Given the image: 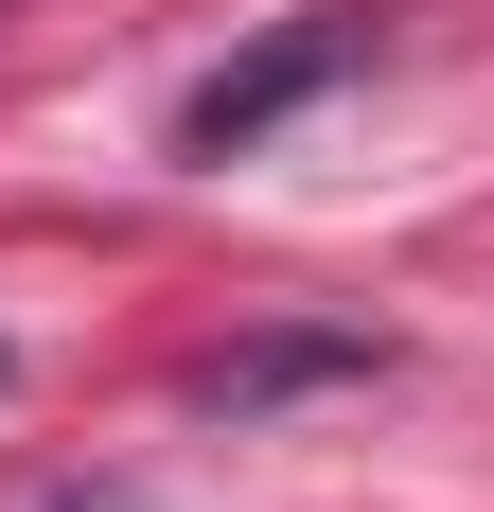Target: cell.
<instances>
[{
    "instance_id": "6da1fadb",
    "label": "cell",
    "mask_w": 494,
    "mask_h": 512,
    "mask_svg": "<svg viewBox=\"0 0 494 512\" xmlns=\"http://www.w3.org/2000/svg\"><path fill=\"white\" fill-rule=\"evenodd\" d=\"M371 53H389V18H371V0H300L283 36H247L230 71H212V89L177 106V159H247V142H265V124H300V106H318V89H353Z\"/></svg>"
},
{
    "instance_id": "7a4b0ae2",
    "label": "cell",
    "mask_w": 494,
    "mask_h": 512,
    "mask_svg": "<svg viewBox=\"0 0 494 512\" xmlns=\"http://www.w3.org/2000/svg\"><path fill=\"white\" fill-rule=\"evenodd\" d=\"M371 371H389L371 318H283V336H230V354L195 371V407L212 424H265V407H300V389H371Z\"/></svg>"
}]
</instances>
